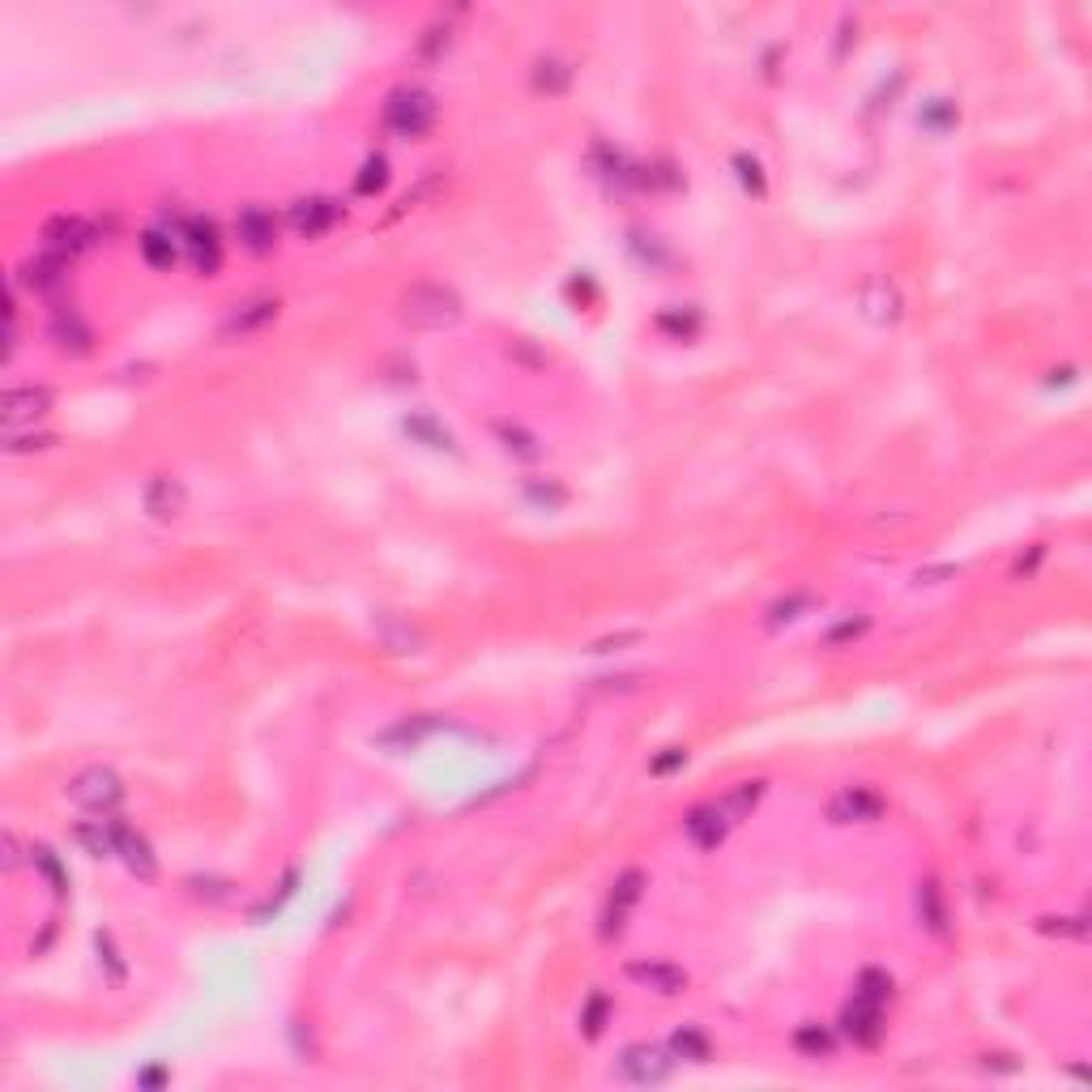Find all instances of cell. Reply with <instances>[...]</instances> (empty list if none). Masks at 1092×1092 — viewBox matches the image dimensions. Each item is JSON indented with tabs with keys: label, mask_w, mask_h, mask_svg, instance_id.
<instances>
[{
	"label": "cell",
	"mask_w": 1092,
	"mask_h": 1092,
	"mask_svg": "<svg viewBox=\"0 0 1092 1092\" xmlns=\"http://www.w3.org/2000/svg\"><path fill=\"white\" fill-rule=\"evenodd\" d=\"M683 764H687V751L683 747H666V756H657L649 764V773L653 777H666V773H674V768H683Z\"/></svg>",
	"instance_id": "cell-43"
},
{
	"label": "cell",
	"mask_w": 1092,
	"mask_h": 1092,
	"mask_svg": "<svg viewBox=\"0 0 1092 1092\" xmlns=\"http://www.w3.org/2000/svg\"><path fill=\"white\" fill-rule=\"evenodd\" d=\"M922 124L930 128V133H943V128H952L956 124V107L947 103V99H935L926 111H922Z\"/></svg>",
	"instance_id": "cell-39"
},
{
	"label": "cell",
	"mask_w": 1092,
	"mask_h": 1092,
	"mask_svg": "<svg viewBox=\"0 0 1092 1092\" xmlns=\"http://www.w3.org/2000/svg\"><path fill=\"white\" fill-rule=\"evenodd\" d=\"M619 1071H623V1080L640 1084V1088L666 1084L674 1071V1054H666L662 1046H628L619 1058Z\"/></svg>",
	"instance_id": "cell-7"
},
{
	"label": "cell",
	"mask_w": 1092,
	"mask_h": 1092,
	"mask_svg": "<svg viewBox=\"0 0 1092 1092\" xmlns=\"http://www.w3.org/2000/svg\"><path fill=\"white\" fill-rule=\"evenodd\" d=\"M94 947H99V965L107 969V982H111V986H124L128 969H124V960H120V952H116V939H111L107 930H99V935H94Z\"/></svg>",
	"instance_id": "cell-32"
},
{
	"label": "cell",
	"mask_w": 1092,
	"mask_h": 1092,
	"mask_svg": "<svg viewBox=\"0 0 1092 1092\" xmlns=\"http://www.w3.org/2000/svg\"><path fill=\"white\" fill-rule=\"evenodd\" d=\"M879 815H883V798L875 790H866V785L841 790L837 798H832V807H828L832 824H875Z\"/></svg>",
	"instance_id": "cell-14"
},
{
	"label": "cell",
	"mask_w": 1092,
	"mask_h": 1092,
	"mask_svg": "<svg viewBox=\"0 0 1092 1092\" xmlns=\"http://www.w3.org/2000/svg\"><path fill=\"white\" fill-rule=\"evenodd\" d=\"M495 436L504 440V448L512 457H521V461H534V457H542V444L529 436V431H521V427H512V423H495Z\"/></svg>",
	"instance_id": "cell-31"
},
{
	"label": "cell",
	"mask_w": 1092,
	"mask_h": 1092,
	"mask_svg": "<svg viewBox=\"0 0 1092 1092\" xmlns=\"http://www.w3.org/2000/svg\"><path fill=\"white\" fill-rule=\"evenodd\" d=\"M337 222H342V205L329 197H303L291 205V227L303 239H320L325 231H333Z\"/></svg>",
	"instance_id": "cell-11"
},
{
	"label": "cell",
	"mask_w": 1092,
	"mask_h": 1092,
	"mask_svg": "<svg viewBox=\"0 0 1092 1092\" xmlns=\"http://www.w3.org/2000/svg\"><path fill=\"white\" fill-rule=\"evenodd\" d=\"M632 640H640L636 632H623V636H615V640H598V645H593V653H610V649H619V645H632Z\"/></svg>",
	"instance_id": "cell-46"
},
{
	"label": "cell",
	"mask_w": 1092,
	"mask_h": 1092,
	"mask_svg": "<svg viewBox=\"0 0 1092 1092\" xmlns=\"http://www.w3.org/2000/svg\"><path fill=\"white\" fill-rule=\"evenodd\" d=\"M807 610H815V598H811V593H790V598H781V602L768 606V628H785V623L802 619Z\"/></svg>",
	"instance_id": "cell-29"
},
{
	"label": "cell",
	"mask_w": 1092,
	"mask_h": 1092,
	"mask_svg": "<svg viewBox=\"0 0 1092 1092\" xmlns=\"http://www.w3.org/2000/svg\"><path fill=\"white\" fill-rule=\"evenodd\" d=\"M1041 930H1046V935H1071V939L1088 935L1084 918H1041Z\"/></svg>",
	"instance_id": "cell-42"
},
{
	"label": "cell",
	"mask_w": 1092,
	"mask_h": 1092,
	"mask_svg": "<svg viewBox=\"0 0 1092 1092\" xmlns=\"http://www.w3.org/2000/svg\"><path fill=\"white\" fill-rule=\"evenodd\" d=\"M670 1054L674 1058H687V1063H709L713 1058V1041L704 1029H696V1024H687V1029H679L670 1037Z\"/></svg>",
	"instance_id": "cell-24"
},
{
	"label": "cell",
	"mask_w": 1092,
	"mask_h": 1092,
	"mask_svg": "<svg viewBox=\"0 0 1092 1092\" xmlns=\"http://www.w3.org/2000/svg\"><path fill=\"white\" fill-rule=\"evenodd\" d=\"M384 184H389V163H384L380 154H372V158L363 163V171H359L355 192H359V197H372V192H380Z\"/></svg>",
	"instance_id": "cell-33"
},
{
	"label": "cell",
	"mask_w": 1092,
	"mask_h": 1092,
	"mask_svg": "<svg viewBox=\"0 0 1092 1092\" xmlns=\"http://www.w3.org/2000/svg\"><path fill=\"white\" fill-rule=\"evenodd\" d=\"M640 892H645V875L640 871H623L615 879V892H610V905H606V918H602V935H619L623 930V918H628V909L640 901Z\"/></svg>",
	"instance_id": "cell-18"
},
{
	"label": "cell",
	"mask_w": 1092,
	"mask_h": 1092,
	"mask_svg": "<svg viewBox=\"0 0 1092 1092\" xmlns=\"http://www.w3.org/2000/svg\"><path fill=\"white\" fill-rule=\"evenodd\" d=\"M858 303H862V316L871 320V325H896V320H901V312H905L901 291H896L888 278H871V282H866L862 295H858Z\"/></svg>",
	"instance_id": "cell-16"
},
{
	"label": "cell",
	"mask_w": 1092,
	"mask_h": 1092,
	"mask_svg": "<svg viewBox=\"0 0 1092 1092\" xmlns=\"http://www.w3.org/2000/svg\"><path fill=\"white\" fill-rule=\"evenodd\" d=\"M163 1080H167V1071H163V1067H154V1071L141 1075V1084H163Z\"/></svg>",
	"instance_id": "cell-47"
},
{
	"label": "cell",
	"mask_w": 1092,
	"mask_h": 1092,
	"mask_svg": "<svg viewBox=\"0 0 1092 1092\" xmlns=\"http://www.w3.org/2000/svg\"><path fill=\"white\" fill-rule=\"evenodd\" d=\"M734 171H738V180H743V188H747V192H756V197H764V192H768L764 167H760L751 154H734Z\"/></svg>",
	"instance_id": "cell-35"
},
{
	"label": "cell",
	"mask_w": 1092,
	"mask_h": 1092,
	"mask_svg": "<svg viewBox=\"0 0 1092 1092\" xmlns=\"http://www.w3.org/2000/svg\"><path fill=\"white\" fill-rule=\"evenodd\" d=\"M18 282L39 299H60L69 291V261H60L52 252H39L18 265Z\"/></svg>",
	"instance_id": "cell-5"
},
{
	"label": "cell",
	"mask_w": 1092,
	"mask_h": 1092,
	"mask_svg": "<svg viewBox=\"0 0 1092 1092\" xmlns=\"http://www.w3.org/2000/svg\"><path fill=\"white\" fill-rule=\"evenodd\" d=\"M401 431H406L414 444H427V448H436V453H453V436H448V427L436 423L431 414H410V419H401Z\"/></svg>",
	"instance_id": "cell-23"
},
{
	"label": "cell",
	"mask_w": 1092,
	"mask_h": 1092,
	"mask_svg": "<svg viewBox=\"0 0 1092 1092\" xmlns=\"http://www.w3.org/2000/svg\"><path fill=\"white\" fill-rule=\"evenodd\" d=\"M436 124V99L419 86H406V90H393L389 103H384V128L401 141H419L431 133Z\"/></svg>",
	"instance_id": "cell-2"
},
{
	"label": "cell",
	"mask_w": 1092,
	"mask_h": 1092,
	"mask_svg": "<svg viewBox=\"0 0 1092 1092\" xmlns=\"http://www.w3.org/2000/svg\"><path fill=\"white\" fill-rule=\"evenodd\" d=\"M47 337L56 342V350H64V355H90V346H94V333L82 316H77L73 308H56L52 312V325H47Z\"/></svg>",
	"instance_id": "cell-17"
},
{
	"label": "cell",
	"mask_w": 1092,
	"mask_h": 1092,
	"mask_svg": "<svg viewBox=\"0 0 1092 1092\" xmlns=\"http://www.w3.org/2000/svg\"><path fill=\"white\" fill-rule=\"evenodd\" d=\"M683 832H687V841H692L696 849H717L721 841H726V832H730V815L717 807V802H704V807H692L683 815Z\"/></svg>",
	"instance_id": "cell-13"
},
{
	"label": "cell",
	"mask_w": 1092,
	"mask_h": 1092,
	"mask_svg": "<svg viewBox=\"0 0 1092 1092\" xmlns=\"http://www.w3.org/2000/svg\"><path fill=\"white\" fill-rule=\"evenodd\" d=\"M606 1016H610V999H606V994H593V999L585 1003V1011H581V1029H585V1037H602Z\"/></svg>",
	"instance_id": "cell-36"
},
{
	"label": "cell",
	"mask_w": 1092,
	"mask_h": 1092,
	"mask_svg": "<svg viewBox=\"0 0 1092 1092\" xmlns=\"http://www.w3.org/2000/svg\"><path fill=\"white\" fill-rule=\"evenodd\" d=\"M235 235L248 252L265 256V252H273V244H278V218H273L265 205H244L239 218H235Z\"/></svg>",
	"instance_id": "cell-12"
},
{
	"label": "cell",
	"mask_w": 1092,
	"mask_h": 1092,
	"mask_svg": "<svg viewBox=\"0 0 1092 1092\" xmlns=\"http://www.w3.org/2000/svg\"><path fill=\"white\" fill-rule=\"evenodd\" d=\"M461 295L457 291H448V286H436V282H419V286H410L406 295H401L397 303V316L406 320L410 329H427V333H436V329H453L457 320H461Z\"/></svg>",
	"instance_id": "cell-1"
},
{
	"label": "cell",
	"mask_w": 1092,
	"mask_h": 1092,
	"mask_svg": "<svg viewBox=\"0 0 1092 1092\" xmlns=\"http://www.w3.org/2000/svg\"><path fill=\"white\" fill-rule=\"evenodd\" d=\"M525 495H529L534 504H546V508H564V504H568V491L559 487V483H529Z\"/></svg>",
	"instance_id": "cell-40"
},
{
	"label": "cell",
	"mask_w": 1092,
	"mask_h": 1092,
	"mask_svg": "<svg viewBox=\"0 0 1092 1092\" xmlns=\"http://www.w3.org/2000/svg\"><path fill=\"white\" fill-rule=\"evenodd\" d=\"M52 444L56 440L43 436V431H39V436H18V431H9V436H5V453H35V448H52Z\"/></svg>",
	"instance_id": "cell-41"
},
{
	"label": "cell",
	"mask_w": 1092,
	"mask_h": 1092,
	"mask_svg": "<svg viewBox=\"0 0 1092 1092\" xmlns=\"http://www.w3.org/2000/svg\"><path fill=\"white\" fill-rule=\"evenodd\" d=\"M73 841L94 858H111L116 854V824L111 819H86V824L73 828Z\"/></svg>",
	"instance_id": "cell-22"
},
{
	"label": "cell",
	"mask_w": 1092,
	"mask_h": 1092,
	"mask_svg": "<svg viewBox=\"0 0 1092 1092\" xmlns=\"http://www.w3.org/2000/svg\"><path fill=\"white\" fill-rule=\"evenodd\" d=\"M440 52H448V26L444 30H427V39H423V56L427 60H436Z\"/></svg>",
	"instance_id": "cell-44"
},
{
	"label": "cell",
	"mask_w": 1092,
	"mask_h": 1092,
	"mask_svg": "<svg viewBox=\"0 0 1092 1092\" xmlns=\"http://www.w3.org/2000/svg\"><path fill=\"white\" fill-rule=\"evenodd\" d=\"M858 994H862V999H871V1003H888L892 999V977L879 973V969H866L858 977Z\"/></svg>",
	"instance_id": "cell-37"
},
{
	"label": "cell",
	"mask_w": 1092,
	"mask_h": 1092,
	"mask_svg": "<svg viewBox=\"0 0 1092 1092\" xmlns=\"http://www.w3.org/2000/svg\"><path fill=\"white\" fill-rule=\"evenodd\" d=\"M832 1046H837V1037H832L824 1024H802V1029L794 1033V1050L802 1058H828Z\"/></svg>",
	"instance_id": "cell-27"
},
{
	"label": "cell",
	"mask_w": 1092,
	"mask_h": 1092,
	"mask_svg": "<svg viewBox=\"0 0 1092 1092\" xmlns=\"http://www.w3.org/2000/svg\"><path fill=\"white\" fill-rule=\"evenodd\" d=\"M764 798V781H743V785H734V790L726 794L717 802L721 811L730 815V824H738V819H743L747 811H756V802Z\"/></svg>",
	"instance_id": "cell-25"
},
{
	"label": "cell",
	"mask_w": 1092,
	"mask_h": 1092,
	"mask_svg": "<svg viewBox=\"0 0 1092 1092\" xmlns=\"http://www.w3.org/2000/svg\"><path fill=\"white\" fill-rule=\"evenodd\" d=\"M866 632H871V619L866 615H858V619H841L837 628H832L828 636H824V645L828 649H841V645H854V640H862Z\"/></svg>",
	"instance_id": "cell-34"
},
{
	"label": "cell",
	"mask_w": 1092,
	"mask_h": 1092,
	"mask_svg": "<svg viewBox=\"0 0 1092 1092\" xmlns=\"http://www.w3.org/2000/svg\"><path fill=\"white\" fill-rule=\"evenodd\" d=\"M69 798L82 811H90V815H111L124 802V785H120V777L111 773V768L90 764V768H82V773L69 781Z\"/></svg>",
	"instance_id": "cell-3"
},
{
	"label": "cell",
	"mask_w": 1092,
	"mask_h": 1092,
	"mask_svg": "<svg viewBox=\"0 0 1092 1092\" xmlns=\"http://www.w3.org/2000/svg\"><path fill=\"white\" fill-rule=\"evenodd\" d=\"M657 329L662 333H674L683 342V337H696L700 329V312H666V316H657Z\"/></svg>",
	"instance_id": "cell-38"
},
{
	"label": "cell",
	"mask_w": 1092,
	"mask_h": 1092,
	"mask_svg": "<svg viewBox=\"0 0 1092 1092\" xmlns=\"http://www.w3.org/2000/svg\"><path fill=\"white\" fill-rule=\"evenodd\" d=\"M0 849H5V871H18V862H22V854H18V841L9 837L5 832V841H0Z\"/></svg>",
	"instance_id": "cell-45"
},
{
	"label": "cell",
	"mask_w": 1092,
	"mask_h": 1092,
	"mask_svg": "<svg viewBox=\"0 0 1092 1092\" xmlns=\"http://www.w3.org/2000/svg\"><path fill=\"white\" fill-rule=\"evenodd\" d=\"M568 82H572V69H568L564 60H538L534 64V86L542 94H564Z\"/></svg>",
	"instance_id": "cell-30"
},
{
	"label": "cell",
	"mask_w": 1092,
	"mask_h": 1092,
	"mask_svg": "<svg viewBox=\"0 0 1092 1092\" xmlns=\"http://www.w3.org/2000/svg\"><path fill=\"white\" fill-rule=\"evenodd\" d=\"M278 320V299H269V295H256V299H244V303H235L231 316L222 320V342H235V337H252V333H261L265 325H273Z\"/></svg>",
	"instance_id": "cell-9"
},
{
	"label": "cell",
	"mask_w": 1092,
	"mask_h": 1092,
	"mask_svg": "<svg viewBox=\"0 0 1092 1092\" xmlns=\"http://www.w3.org/2000/svg\"><path fill=\"white\" fill-rule=\"evenodd\" d=\"M628 982H636L640 990H653V994H683L687 990V973L670 960H632L628 965Z\"/></svg>",
	"instance_id": "cell-15"
},
{
	"label": "cell",
	"mask_w": 1092,
	"mask_h": 1092,
	"mask_svg": "<svg viewBox=\"0 0 1092 1092\" xmlns=\"http://www.w3.org/2000/svg\"><path fill=\"white\" fill-rule=\"evenodd\" d=\"M47 410H52V389H43V384H22V389H9L0 397L5 431H18L22 423H39Z\"/></svg>",
	"instance_id": "cell-8"
},
{
	"label": "cell",
	"mask_w": 1092,
	"mask_h": 1092,
	"mask_svg": "<svg viewBox=\"0 0 1092 1092\" xmlns=\"http://www.w3.org/2000/svg\"><path fill=\"white\" fill-rule=\"evenodd\" d=\"M180 239H184V248H188V261L197 273H205V278H214L218 265H222V239H218V227L210 218H184L180 222Z\"/></svg>",
	"instance_id": "cell-6"
},
{
	"label": "cell",
	"mask_w": 1092,
	"mask_h": 1092,
	"mask_svg": "<svg viewBox=\"0 0 1092 1092\" xmlns=\"http://www.w3.org/2000/svg\"><path fill=\"white\" fill-rule=\"evenodd\" d=\"M841 1033L854 1041V1046H879V1037H883V1003H871V999H862V994H854V999L845 1003V1011H841Z\"/></svg>",
	"instance_id": "cell-10"
},
{
	"label": "cell",
	"mask_w": 1092,
	"mask_h": 1092,
	"mask_svg": "<svg viewBox=\"0 0 1092 1092\" xmlns=\"http://www.w3.org/2000/svg\"><path fill=\"white\" fill-rule=\"evenodd\" d=\"M94 244H99L94 222L77 218V214H56V218H47V227H43V252L60 256V261H73V256L90 252Z\"/></svg>",
	"instance_id": "cell-4"
},
{
	"label": "cell",
	"mask_w": 1092,
	"mask_h": 1092,
	"mask_svg": "<svg viewBox=\"0 0 1092 1092\" xmlns=\"http://www.w3.org/2000/svg\"><path fill=\"white\" fill-rule=\"evenodd\" d=\"M30 862H35V871H39V875L47 879V888H52L56 896H64V892H69V871H64V866H60V858H56V854H52V849H47V845H35V849H30Z\"/></svg>",
	"instance_id": "cell-28"
},
{
	"label": "cell",
	"mask_w": 1092,
	"mask_h": 1092,
	"mask_svg": "<svg viewBox=\"0 0 1092 1092\" xmlns=\"http://www.w3.org/2000/svg\"><path fill=\"white\" fill-rule=\"evenodd\" d=\"M111 824H116V858H124V866H128V871H133L137 879H154V875H158V862H154V854H150L146 837L128 828L124 819H111Z\"/></svg>",
	"instance_id": "cell-19"
},
{
	"label": "cell",
	"mask_w": 1092,
	"mask_h": 1092,
	"mask_svg": "<svg viewBox=\"0 0 1092 1092\" xmlns=\"http://www.w3.org/2000/svg\"><path fill=\"white\" fill-rule=\"evenodd\" d=\"M918 918L930 935H947V901H943V888L939 879H922L918 883Z\"/></svg>",
	"instance_id": "cell-21"
},
{
	"label": "cell",
	"mask_w": 1092,
	"mask_h": 1092,
	"mask_svg": "<svg viewBox=\"0 0 1092 1092\" xmlns=\"http://www.w3.org/2000/svg\"><path fill=\"white\" fill-rule=\"evenodd\" d=\"M184 504H188V491H184L180 478H171V474L150 478V487H146V512H150L154 521H175V517L184 512Z\"/></svg>",
	"instance_id": "cell-20"
},
{
	"label": "cell",
	"mask_w": 1092,
	"mask_h": 1092,
	"mask_svg": "<svg viewBox=\"0 0 1092 1092\" xmlns=\"http://www.w3.org/2000/svg\"><path fill=\"white\" fill-rule=\"evenodd\" d=\"M141 256H146L150 269H171L175 261H180V248H175L171 235H163V231H146V235H141Z\"/></svg>",
	"instance_id": "cell-26"
}]
</instances>
